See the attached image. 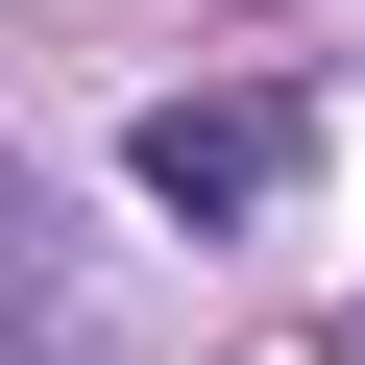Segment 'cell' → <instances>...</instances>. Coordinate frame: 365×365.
I'll list each match as a JSON object with an SVG mask.
<instances>
[{
	"instance_id": "6da1fadb",
	"label": "cell",
	"mask_w": 365,
	"mask_h": 365,
	"mask_svg": "<svg viewBox=\"0 0 365 365\" xmlns=\"http://www.w3.org/2000/svg\"><path fill=\"white\" fill-rule=\"evenodd\" d=\"M292 146H317V122L244 73V98H146V146H122V170H146L170 220H268V195H292Z\"/></svg>"
},
{
	"instance_id": "7a4b0ae2",
	"label": "cell",
	"mask_w": 365,
	"mask_h": 365,
	"mask_svg": "<svg viewBox=\"0 0 365 365\" xmlns=\"http://www.w3.org/2000/svg\"><path fill=\"white\" fill-rule=\"evenodd\" d=\"M0 317H25V341H73V244H49V195H25V170H0Z\"/></svg>"
}]
</instances>
